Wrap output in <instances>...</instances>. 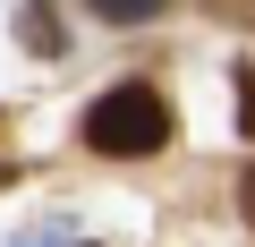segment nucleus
Instances as JSON below:
<instances>
[{
  "label": "nucleus",
  "mask_w": 255,
  "mask_h": 247,
  "mask_svg": "<svg viewBox=\"0 0 255 247\" xmlns=\"http://www.w3.org/2000/svg\"><path fill=\"white\" fill-rule=\"evenodd\" d=\"M238 128L255 137V68H238Z\"/></svg>",
  "instance_id": "nucleus-5"
},
{
  "label": "nucleus",
  "mask_w": 255,
  "mask_h": 247,
  "mask_svg": "<svg viewBox=\"0 0 255 247\" xmlns=\"http://www.w3.org/2000/svg\"><path fill=\"white\" fill-rule=\"evenodd\" d=\"M204 9H213L221 26H255V0H204Z\"/></svg>",
  "instance_id": "nucleus-4"
},
{
  "label": "nucleus",
  "mask_w": 255,
  "mask_h": 247,
  "mask_svg": "<svg viewBox=\"0 0 255 247\" xmlns=\"http://www.w3.org/2000/svg\"><path fill=\"white\" fill-rule=\"evenodd\" d=\"M238 213H247V230H255V162H247V179H238Z\"/></svg>",
  "instance_id": "nucleus-6"
},
{
  "label": "nucleus",
  "mask_w": 255,
  "mask_h": 247,
  "mask_svg": "<svg viewBox=\"0 0 255 247\" xmlns=\"http://www.w3.org/2000/svg\"><path fill=\"white\" fill-rule=\"evenodd\" d=\"M85 145H94V154H111V162L162 154V145H170V102H162V85H145V77L111 85V94L85 111Z\"/></svg>",
  "instance_id": "nucleus-1"
},
{
  "label": "nucleus",
  "mask_w": 255,
  "mask_h": 247,
  "mask_svg": "<svg viewBox=\"0 0 255 247\" xmlns=\"http://www.w3.org/2000/svg\"><path fill=\"white\" fill-rule=\"evenodd\" d=\"M9 179H17V171H9V162H0V188H9Z\"/></svg>",
  "instance_id": "nucleus-7"
},
{
  "label": "nucleus",
  "mask_w": 255,
  "mask_h": 247,
  "mask_svg": "<svg viewBox=\"0 0 255 247\" xmlns=\"http://www.w3.org/2000/svg\"><path fill=\"white\" fill-rule=\"evenodd\" d=\"M17 34H26L34 60H60V51H68V34H60V17H51V0H26V9H17Z\"/></svg>",
  "instance_id": "nucleus-2"
},
{
  "label": "nucleus",
  "mask_w": 255,
  "mask_h": 247,
  "mask_svg": "<svg viewBox=\"0 0 255 247\" xmlns=\"http://www.w3.org/2000/svg\"><path fill=\"white\" fill-rule=\"evenodd\" d=\"M85 9H94L102 26H145V17L162 9V0H85Z\"/></svg>",
  "instance_id": "nucleus-3"
},
{
  "label": "nucleus",
  "mask_w": 255,
  "mask_h": 247,
  "mask_svg": "<svg viewBox=\"0 0 255 247\" xmlns=\"http://www.w3.org/2000/svg\"><path fill=\"white\" fill-rule=\"evenodd\" d=\"M0 128H9V111H0Z\"/></svg>",
  "instance_id": "nucleus-8"
}]
</instances>
